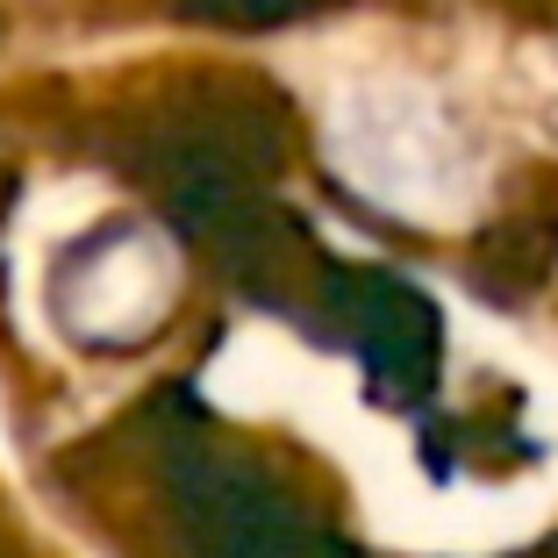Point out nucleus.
<instances>
[{"mask_svg": "<svg viewBox=\"0 0 558 558\" xmlns=\"http://www.w3.org/2000/svg\"><path fill=\"white\" fill-rule=\"evenodd\" d=\"M165 308H172V251L150 230H116L86 265L65 272V315L86 337L130 344Z\"/></svg>", "mask_w": 558, "mask_h": 558, "instance_id": "nucleus-2", "label": "nucleus"}, {"mask_svg": "<svg viewBox=\"0 0 558 558\" xmlns=\"http://www.w3.org/2000/svg\"><path fill=\"white\" fill-rule=\"evenodd\" d=\"M329 150L379 208L409 215L423 230L459 222L480 201V158L444 116V100L409 80H373L351 86L329 108Z\"/></svg>", "mask_w": 558, "mask_h": 558, "instance_id": "nucleus-1", "label": "nucleus"}]
</instances>
